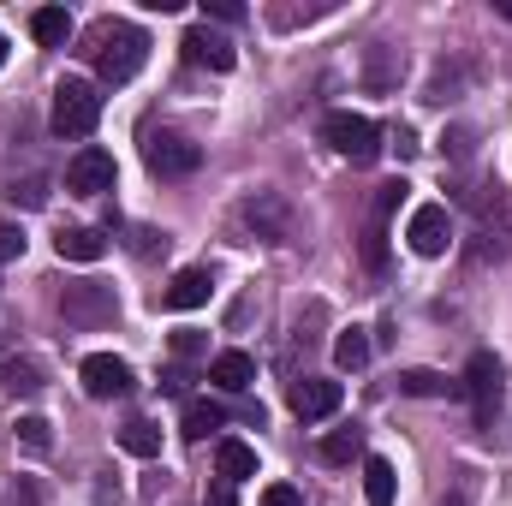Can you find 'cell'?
<instances>
[{
  "label": "cell",
  "instance_id": "obj_1",
  "mask_svg": "<svg viewBox=\"0 0 512 506\" xmlns=\"http://www.w3.org/2000/svg\"><path fill=\"white\" fill-rule=\"evenodd\" d=\"M90 42H96L90 60H96V72H102V84H131V78L143 72V60H149V36H143L137 24H96Z\"/></svg>",
  "mask_w": 512,
  "mask_h": 506
},
{
  "label": "cell",
  "instance_id": "obj_2",
  "mask_svg": "<svg viewBox=\"0 0 512 506\" xmlns=\"http://www.w3.org/2000/svg\"><path fill=\"white\" fill-rule=\"evenodd\" d=\"M96 120H102V96H96V84H84V78H60V84H54V114H48L54 137H90Z\"/></svg>",
  "mask_w": 512,
  "mask_h": 506
},
{
  "label": "cell",
  "instance_id": "obj_3",
  "mask_svg": "<svg viewBox=\"0 0 512 506\" xmlns=\"http://www.w3.org/2000/svg\"><path fill=\"white\" fill-rule=\"evenodd\" d=\"M459 393L471 399V411H477V429H495V411H501V393H507V364H501L495 352H471Z\"/></svg>",
  "mask_w": 512,
  "mask_h": 506
},
{
  "label": "cell",
  "instance_id": "obj_4",
  "mask_svg": "<svg viewBox=\"0 0 512 506\" xmlns=\"http://www.w3.org/2000/svg\"><path fill=\"white\" fill-rule=\"evenodd\" d=\"M322 143H328L340 161L370 167V161L382 155V126L364 120V114H328V120H322Z\"/></svg>",
  "mask_w": 512,
  "mask_h": 506
},
{
  "label": "cell",
  "instance_id": "obj_5",
  "mask_svg": "<svg viewBox=\"0 0 512 506\" xmlns=\"http://www.w3.org/2000/svg\"><path fill=\"white\" fill-rule=\"evenodd\" d=\"M143 161H149V173L155 179H191L197 167H203V149L185 137V131H149L143 137Z\"/></svg>",
  "mask_w": 512,
  "mask_h": 506
},
{
  "label": "cell",
  "instance_id": "obj_6",
  "mask_svg": "<svg viewBox=\"0 0 512 506\" xmlns=\"http://www.w3.org/2000/svg\"><path fill=\"white\" fill-rule=\"evenodd\" d=\"M471 209H477V256L489 262H501L512 256V197L507 191H477L471 197Z\"/></svg>",
  "mask_w": 512,
  "mask_h": 506
},
{
  "label": "cell",
  "instance_id": "obj_7",
  "mask_svg": "<svg viewBox=\"0 0 512 506\" xmlns=\"http://www.w3.org/2000/svg\"><path fill=\"white\" fill-rule=\"evenodd\" d=\"M60 316H66L72 328H102V322L120 316V298H114L108 280H78V286L60 292Z\"/></svg>",
  "mask_w": 512,
  "mask_h": 506
},
{
  "label": "cell",
  "instance_id": "obj_8",
  "mask_svg": "<svg viewBox=\"0 0 512 506\" xmlns=\"http://www.w3.org/2000/svg\"><path fill=\"white\" fill-rule=\"evenodd\" d=\"M239 221L251 227L256 239H268V245H292V209H286V197L280 191H256L239 203Z\"/></svg>",
  "mask_w": 512,
  "mask_h": 506
},
{
  "label": "cell",
  "instance_id": "obj_9",
  "mask_svg": "<svg viewBox=\"0 0 512 506\" xmlns=\"http://www.w3.org/2000/svg\"><path fill=\"white\" fill-rule=\"evenodd\" d=\"M411 251L417 256H447L453 245V221H447V203H417L411 209V227H405Z\"/></svg>",
  "mask_w": 512,
  "mask_h": 506
},
{
  "label": "cell",
  "instance_id": "obj_10",
  "mask_svg": "<svg viewBox=\"0 0 512 506\" xmlns=\"http://www.w3.org/2000/svg\"><path fill=\"white\" fill-rule=\"evenodd\" d=\"M66 191L72 197H102V191H114V155L108 149H78L72 155V167H66Z\"/></svg>",
  "mask_w": 512,
  "mask_h": 506
},
{
  "label": "cell",
  "instance_id": "obj_11",
  "mask_svg": "<svg viewBox=\"0 0 512 506\" xmlns=\"http://www.w3.org/2000/svg\"><path fill=\"white\" fill-rule=\"evenodd\" d=\"M179 48H185L191 66H209V72H233V66H239V48H233L221 30H209V24H191V30L179 36Z\"/></svg>",
  "mask_w": 512,
  "mask_h": 506
},
{
  "label": "cell",
  "instance_id": "obj_12",
  "mask_svg": "<svg viewBox=\"0 0 512 506\" xmlns=\"http://www.w3.org/2000/svg\"><path fill=\"white\" fill-rule=\"evenodd\" d=\"M84 393L90 399H120V393H131V364L126 358H114V352H96V358H84Z\"/></svg>",
  "mask_w": 512,
  "mask_h": 506
},
{
  "label": "cell",
  "instance_id": "obj_13",
  "mask_svg": "<svg viewBox=\"0 0 512 506\" xmlns=\"http://www.w3.org/2000/svg\"><path fill=\"white\" fill-rule=\"evenodd\" d=\"M340 399H346V387H340V381H322V376L292 381V411H298L304 423H316V417H334V411H340Z\"/></svg>",
  "mask_w": 512,
  "mask_h": 506
},
{
  "label": "cell",
  "instance_id": "obj_14",
  "mask_svg": "<svg viewBox=\"0 0 512 506\" xmlns=\"http://www.w3.org/2000/svg\"><path fill=\"white\" fill-rule=\"evenodd\" d=\"M209 268H179L167 286H161V310H197V304H209Z\"/></svg>",
  "mask_w": 512,
  "mask_h": 506
},
{
  "label": "cell",
  "instance_id": "obj_15",
  "mask_svg": "<svg viewBox=\"0 0 512 506\" xmlns=\"http://www.w3.org/2000/svg\"><path fill=\"white\" fill-rule=\"evenodd\" d=\"M215 471H221V483H233V489H239L245 477H256V447L227 435V441L215 447Z\"/></svg>",
  "mask_w": 512,
  "mask_h": 506
},
{
  "label": "cell",
  "instance_id": "obj_16",
  "mask_svg": "<svg viewBox=\"0 0 512 506\" xmlns=\"http://www.w3.org/2000/svg\"><path fill=\"white\" fill-rule=\"evenodd\" d=\"M209 381H215L221 393H245L256 381V358L251 352H221V358L209 364Z\"/></svg>",
  "mask_w": 512,
  "mask_h": 506
},
{
  "label": "cell",
  "instance_id": "obj_17",
  "mask_svg": "<svg viewBox=\"0 0 512 506\" xmlns=\"http://www.w3.org/2000/svg\"><path fill=\"white\" fill-rule=\"evenodd\" d=\"M54 251H60V262H102V256H108V239H102L96 227H66V233L54 239Z\"/></svg>",
  "mask_w": 512,
  "mask_h": 506
},
{
  "label": "cell",
  "instance_id": "obj_18",
  "mask_svg": "<svg viewBox=\"0 0 512 506\" xmlns=\"http://www.w3.org/2000/svg\"><path fill=\"white\" fill-rule=\"evenodd\" d=\"M399 393H411V399H453L459 393V381L441 376V370H399Z\"/></svg>",
  "mask_w": 512,
  "mask_h": 506
},
{
  "label": "cell",
  "instance_id": "obj_19",
  "mask_svg": "<svg viewBox=\"0 0 512 506\" xmlns=\"http://www.w3.org/2000/svg\"><path fill=\"white\" fill-rule=\"evenodd\" d=\"M30 36H36L42 48H66V36H72V12H66V6H36V12H30Z\"/></svg>",
  "mask_w": 512,
  "mask_h": 506
},
{
  "label": "cell",
  "instance_id": "obj_20",
  "mask_svg": "<svg viewBox=\"0 0 512 506\" xmlns=\"http://www.w3.org/2000/svg\"><path fill=\"white\" fill-rule=\"evenodd\" d=\"M399 72H405V54L387 48V42H376V48H370V72H364V84H370V90H393Z\"/></svg>",
  "mask_w": 512,
  "mask_h": 506
},
{
  "label": "cell",
  "instance_id": "obj_21",
  "mask_svg": "<svg viewBox=\"0 0 512 506\" xmlns=\"http://www.w3.org/2000/svg\"><path fill=\"white\" fill-rule=\"evenodd\" d=\"M120 447H126L131 459H155V453H161V429H155L149 417H131L126 429H120Z\"/></svg>",
  "mask_w": 512,
  "mask_h": 506
},
{
  "label": "cell",
  "instance_id": "obj_22",
  "mask_svg": "<svg viewBox=\"0 0 512 506\" xmlns=\"http://www.w3.org/2000/svg\"><path fill=\"white\" fill-rule=\"evenodd\" d=\"M465 78H471V66H435V78H429V96H423V102H435V108H447V102H459V90H465Z\"/></svg>",
  "mask_w": 512,
  "mask_h": 506
},
{
  "label": "cell",
  "instance_id": "obj_23",
  "mask_svg": "<svg viewBox=\"0 0 512 506\" xmlns=\"http://www.w3.org/2000/svg\"><path fill=\"white\" fill-rule=\"evenodd\" d=\"M221 423H227V411H221L215 399H191V405H185V441H203V435L221 429Z\"/></svg>",
  "mask_w": 512,
  "mask_h": 506
},
{
  "label": "cell",
  "instance_id": "obj_24",
  "mask_svg": "<svg viewBox=\"0 0 512 506\" xmlns=\"http://www.w3.org/2000/svg\"><path fill=\"white\" fill-rule=\"evenodd\" d=\"M0 381L30 399V393H42V364H36V358H6V364H0Z\"/></svg>",
  "mask_w": 512,
  "mask_h": 506
},
{
  "label": "cell",
  "instance_id": "obj_25",
  "mask_svg": "<svg viewBox=\"0 0 512 506\" xmlns=\"http://www.w3.org/2000/svg\"><path fill=\"white\" fill-rule=\"evenodd\" d=\"M364 501L393 506V465L387 459H364Z\"/></svg>",
  "mask_w": 512,
  "mask_h": 506
},
{
  "label": "cell",
  "instance_id": "obj_26",
  "mask_svg": "<svg viewBox=\"0 0 512 506\" xmlns=\"http://www.w3.org/2000/svg\"><path fill=\"white\" fill-rule=\"evenodd\" d=\"M358 453H364V429H358V423H352V429H334V435L322 441V459H328V465H352Z\"/></svg>",
  "mask_w": 512,
  "mask_h": 506
},
{
  "label": "cell",
  "instance_id": "obj_27",
  "mask_svg": "<svg viewBox=\"0 0 512 506\" xmlns=\"http://www.w3.org/2000/svg\"><path fill=\"white\" fill-rule=\"evenodd\" d=\"M334 364H340V370H364V364H370V340H364V328H346V334L334 340Z\"/></svg>",
  "mask_w": 512,
  "mask_h": 506
},
{
  "label": "cell",
  "instance_id": "obj_28",
  "mask_svg": "<svg viewBox=\"0 0 512 506\" xmlns=\"http://www.w3.org/2000/svg\"><path fill=\"white\" fill-rule=\"evenodd\" d=\"M203 352H209V334H197V328H179V334H173V358L191 364V358H203Z\"/></svg>",
  "mask_w": 512,
  "mask_h": 506
},
{
  "label": "cell",
  "instance_id": "obj_29",
  "mask_svg": "<svg viewBox=\"0 0 512 506\" xmlns=\"http://www.w3.org/2000/svg\"><path fill=\"white\" fill-rule=\"evenodd\" d=\"M18 441H24L30 453H48V441H54V435H48V423H42V417H18Z\"/></svg>",
  "mask_w": 512,
  "mask_h": 506
},
{
  "label": "cell",
  "instance_id": "obj_30",
  "mask_svg": "<svg viewBox=\"0 0 512 506\" xmlns=\"http://www.w3.org/2000/svg\"><path fill=\"white\" fill-rule=\"evenodd\" d=\"M24 245H30V239H24V227L0 221V262H18V256H24Z\"/></svg>",
  "mask_w": 512,
  "mask_h": 506
},
{
  "label": "cell",
  "instance_id": "obj_31",
  "mask_svg": "<svg viewBox=\"0 0 512 506\" xmlns=\"http://www.w3.org/2000/svg\"><path fill=\"white\" fill-rule=\"evenodd\" d=\"M12 203L42 209V203H48V179H24V185H12Z\"/></svg>",
  "mask_w": 512,
  "mask_h": 506
},
{
  "label": "cell",
  "instance_id": "obj_32",
  "mask_svg": "<svg viewBox=\"0 0 512 506\" xmlns=\"http://www.w3.org/2000/svg\"><path fill=\"white\" fill-rule=\"evenodd\" d=\"M209 18H221V24H239V18H245V6H239V0H203V24H209Z\"/></svg>",
  "mask_w": 512,
  "mask_h": 506
},
{
  "label": "cell",
  "instance_id": "obj_33",
  "mask_svg": "<svg viewBox=\"0 0 512 506\" xmlns=\"http://www.w3.org/2000/svg\"><path fill=\"white\" fill-rule=\"evenodd\" d=\"M256 506H304V495H298L292 483H268V489H262V501H256Z\"/></svg>",
  "mask_w": 512,
  "mask_h": 506
},
{
  "label": "cell",
  "instance_id": "obj_34",
  "mask_svg": "<svg viewBox=\"0 0 512 506\" xmlns=\"http://www.w3.org/2000/svg\"><path fill=\"white\" fill-rule=\"evenodd\" d=\"M131 239H137V245H131L137 256H155V251H167V233H155V227H137Z\"/></svg>",
  "mask_w": 512,
  "mask_h": 506
},
{
  "label": "cell",
  "instance_id": "obj_35",
  "mask_svg": "<svg viewBox=\"0 0 512 506\" xmlns=\"http://www.w3.org/2000/svg\"><path fill=\"white\" fill-rule=\"evenodd\" d=\"M203 506H239V501H233V483H215V489L203 495Z\"/></svg>",
  "mask_w": 512,
  "mask_h": 506
},
{
  "label": "cell",
  "instance_id": "obj_36",
  "mask_svg": "<svg viewBox=\"0 0 512 506\" xmlns=\"http://www.w3.org/2000/svg\"><path fill=\"white\" fill-rule=\"evenodd\" d=\"M441 506H465V489H459V495H453V501H441Z\"/></svg>",
  "mask_w": 512,
  "mask_h": 506
},
{
  "label": "cell",
  "instance_id": "obj_37",
  "mask_svg": "<svg viewBox=\"0 0 512 506\" xmlns=\"http://www.w3.org/2000/svg\"><path fill=\"white\" fill-rule=\"evenodd\" d=\"M0 66H6V36H0Z\"/></svg>",
  "mask_w": 512,
  "mask_h": 506
},
{
  "label": "cell",
  "instance_id": "obj_38",
  "mask_svg": "<svg viewBox=\"0 0 512 506\" xmlns=\"http://www.w3.org/2000/svg\"><path fill=\"white\" fill-rule=\"evenodd\" d=\"M501 12H507V18H512V0H501Z\"/></svg>",
  "mask_w": 512,
  "mask_h": 506
}]
</instances>
